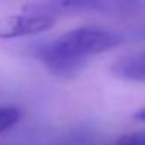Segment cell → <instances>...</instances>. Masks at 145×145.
Masks as SVG:
<instances>
[{"label":"cell","instance_id":"cell-1","mask_svg":"<svg viewBox=\"0 0 145 145\" xmlns=\"http://www.w3.org/2000/svg\"><path fill=\"white\" fill-rule=\"evenodd\" d=\"M122 38L108 30L95 27H80L58 36L38 50V58L48 72L58 76L78 73L95 55L117 47Z\"/></svg>","mask_w":145,"mask_h":145},{"label":"cell","instance_id":"cell-2","mask_svg":"<svg viewBox=\"0 0 145 145\" xmlns=\"http://www.w3.org/2000/svg\"><path fill=\"white\" fill-rule=\"evenodd\" d=\"M28 13L61 16V14L100 13L111 16H128L142 13L145 10V0H42L24 7Z\"/></svg>","mask_w":145,"mask_h":145},{"label":"cell","instance_id":"cell-3","mask_svg":"<svg viewBox=\"0 0 145 145\" xmlns=\"http://www.w3.org/2000/svg\"><path fill=\"white\" fill-rule=\"evenodd\" d=\"M55 25V17L25 11L24 14L0 16V39H14L44 33Z\"/></svg>","mask_w":145,"mask_h":145},{"label":"cell","instance_id":"cell-4","mask_svg":"<svg viewBox=\"0 0 145 145\" xmlns=\"http://www.w3.org/2000/svg\"><path fill=\"white\" fill-rule=\"evenodd\" d=\"M111 73L120 80L145 83V52L129 53L116 59L111 66Z\"/></svg>","mask_w":145,"mask_h":145},{"label":"cell","instance_id":"cell-5","mask_svg":"<svg viewBox=\"0 0 145 145\" xmlns=\"http://www.w3.org/2000/svg\"><path fill=\"white\" fill-rule=\"evenodd\" d=\"M22 117V112L17 106L10 105H0V134L11 129Z\"/></svg>","mask_w":145,"mask_h":145},{"label":"cell","instance_id":"cell-6","mask_svg":"<svg viewBox=\"0 0 145 145\" xmlns=\"http://www.w3.org/2000/svg\"><path fill=\"white\" fill-rule=\"evenodd\" d=\"M120 145H145V131H133L117 139Z\"/></svg>","mask_w":145,"mask_h":145},{"label":"cell","instance_id":"cell-7","mask_svg":"<svg viewBox=\"0 0 145 145\" xmlns=\"http://www.w3.org/2000/svg\"><path fill=\"white\" fill-rule=\"evenodd\" d=\"M133 119L137 120V122H144V123H145V106L136 111V112L133 114Z\"/></svg>","mask_w":145,"mask_h":145},{"label":"cell","instance_id":"cell-8","mask_svg":"<svg viewBox=\"0 0 145 145\" xmlns=\"http://www.w3.org/2000/svg\"><path fill=\"white\" fill-rule=\"evenodd\" d=\"M111 145H120V144H119V142L116 140V142H114V144H111Z\"/></svg>","mask_w":145,"mask_h":145}]
</instances>
